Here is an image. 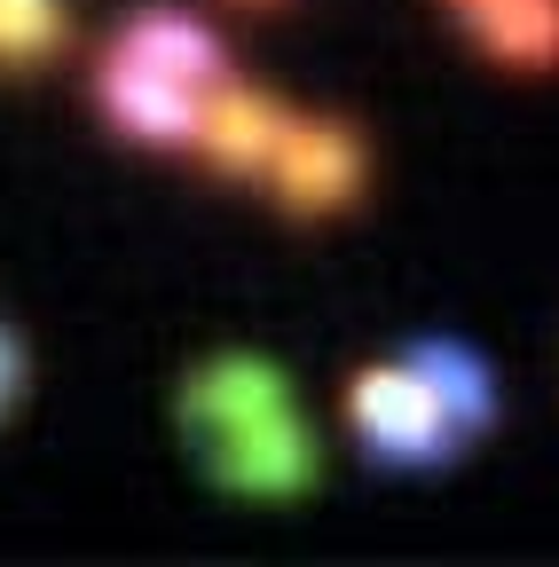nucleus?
<instances>
[{
	"label": "nucleus",
	"mask_w": 559,
	"mask_h": 567,
	"mask_svg": "<svg viewBox=\"0 0 559 567\" xmlns=\"http://www.w3.org/2000/svg\"><path fill=\"white\" fill-rule=\"evenodd\" d=\"M417 379L434 386V402L449 410V425H480V417H488V379L473 371V354H457V347H417Z\"/></svg>",
	"instance_id": "9"
},
{
	"label": "nucleus",
	"mask_w": 559,
	"mask_h": 567,
	"mask_svg": "<svg viewBox=\"0 0 559 567\" xmlns=\"http://www.w3.org/2000/svg\"><path fill=\"white\" fill-rule=\"evenodd\" d=\"M55 48V0H0V55Z\"/></svg>",
	"instance_id": "10"
},
{
	"label": "nucleus",
	"mask_w": 559,
	"mask_h": 567,
	"mask_svg": "<svg viewBox=\"0 0 559 567\" xmlns=\"http://www.w3.org/2000/svg\"><path fill=\"white\" fill-rule=\"evenodd\" d=\"M457 9H465V17H473V24H480V17H488V9H497V0H457Z\"/></svg>",
	"instance_id": "11"
},
{
	"label": "nucleus",
	"mask_w": 559,
	"mask_h": 567,
	"mask_svg": "<svg viewBox=\"0 0 559 567\" xmlns=\"http://www.w3.org/2000/svg\"><path fill=\"white\" fill-rule=\"evenodd\" d=\"M473 32L513 63H551L559 55V0H497Z\"/></svg>",
	"instance_id": "8"
},
{
	"label": "nucleus",
	"mask_w": 559,
	"mask_h": 567,
	"mask_svg": "<svg viewBox=\"0 0 559 567\" xmlns=\"http://www.w3.org/2000/svg\"><path fill=\"white\" fill-rule=\"evenodd\" d=\"M276 103L268 95H245V87H221V95H205V111H197V142L214 151L221 166H260L268 151H276Z\"/></svg>",
	"instance_id": "6"
},
{
	"label": "nucleus",
	"mask_w": 559,
	"mask_h": 567,
	"mask_svg": "<svg viewBox=\"0 0 559 567\" xmlns=\"http://www.w3.org/2000/svg\"><path fill=\"white\" fill-rule=\"evenodd\" d=\"M268 410H284V379L268 363H252V354H221V363L197 371V386H189V417L221 425V434H237V425H252Z\"/></svg>",
	"instance_id": "5"
},
{
	"label": "nucleus",
	"mask_w": 559,
	"mask_h": 567,
	"mask_svg": "<svg viewBox=\"0 0 559 567\" xmlns=\"http://www.w3.org/2000/svg\"><path fill=\"white\" fill-rule=\"evenodd\" d=\"M229 488H308V473H315V450H308V434L284 417V410H268V417H252V425H237V434L221 442V465H214Z\"/></svg>",
	"instance_id": "4"
},
{
	"label": "nucleus",
	"mask_w": 559,
	"mask_h": 567,
	"mask_svg": "<svg viewBox=\"0 0 559 567\" xmlns=\"http://www.w3.org/2000/svg\"><path fill=\"white\" fill-rule=\"evenodd\" d=\"M103 103H111L134 134H158V142L197 134V111H205V95H197V87L166 80V71H151L143 55H126V48L103 63Z\"/></svg>",
	"instance_id": "3"
},
{
	"label": "nucleus",
	"mask_w": 559,
	"mask_h": 567,
	"mask_svg": "<svg viewBox=\"0 0 559 567\" xmlns=\"http://www.w3.org/2000/svg\"><path fill=\"white\" fill-rule=\"evenodd\" d=\"M268 158H276V182H284V197L300 213H315V205L355 189V134L331 126V118H284Z\"/></svg>",
	"instance_id": "2"
},
{
	"label": "nucleus",
	"mask_w": 559,
	"mask_h": 567,
	"mask_svg": "<svg viewBox=\"0 0 559 567\" xmlns=\"http://www.w3.org/2000/svg\"><path fill=\"white\" fill-rule=\"evenodd\" d=\"M126 55H143L151 71H166V80H182V87H205V80L221 71V48L205 40V24H189V17H174V9L134 17V24H126Z\"/></svg>",
	"instance_id": "7"
},
{
	"label": "nucleus",
	"mask_w": 559,
	"mask_h": 567,
	"mask_svg": "<svg viewBox=\"0 0 559 567\" xmlns=\"http://www.w3.org/2000/svg\"><path fill=\"white\" fill-rule=\"evenodd\" d=\"M355 417L363 434L386 450V457H442L449 450V410L434 402V386L417 379V363H386V371H363L355 379Z\"/></svg>",
	"instance_id": "1"
}]
</instances>
